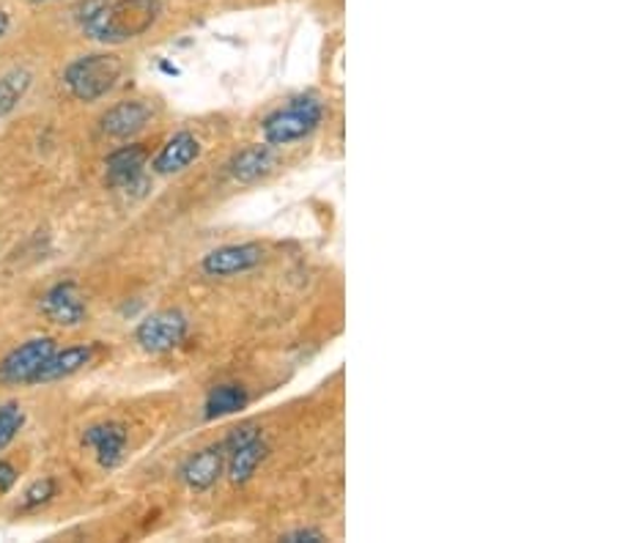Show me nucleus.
<instances>
[{
	"instance_id": "obj_16",
	"label": "nucleus",
	"mask_w": 617,
	"mask_h": 543,
	"mask_svg": "<svg viewBox=\"0 0 617 543\" xmlns=\"http://www.w3.org/2000/svg\"><path fill=\"white\" fill-rule=\"evenodd\" d=\"M247 404H250V390L244 388L242 382L214 384V388L206 393V401H203V418L206 420L225 418V414L242 412Z\"/></svg>"
},
{
	"instance_id": "obj_2",
	"label": "nucleus",
	"mask_w": 617,
	"mask_h": 543,
	"mask_svg": "<svg viewBox=\"0 0 617 543\" xmlns=\"http://www.w3.org/2000/svg\"><path fill=\"white\" fill-rule=\"evenodd\" d=\"M322 121L324 102L318 97H313V93H307V97L291 99L285 108L266 115L264 124H261V135H264V143L281 149V145L311 138L322 127Z\"/></svg>"
},
{
	"instance_id": "obj_4",
	"label": "nucleus",
	"mask_w": 617,
	"mask_h": 543,
	"mask_svg": "<svg viewBox=\"0 0 617 543\" xmlns=\"http://www.w3.org/2000/svg\"><path fill=\"white\" fill-rule=\"evenodd\" d=\"M190 335V319L182 311H156L135 330V341L151 354H165L182 346Z\"/></svg>"
},
{
	"instance_id": "obj_20",
	"label": "nucleus",
	"mask_w": 617,
	"mask_h": 543,
	"mask_svg": "<svg viewBox=\"0 0 617 543\" xmlns=\"http://www.w3.org/2000/svg\"><path fill=\"white\" fill-rule=\"evenodd\" d=\"M17 475H20V472L14 470V464L6 459H0V494L11 492V486L17 483Z\"/></svg>"
},
{
	"instance_id": "obj_3",
	"label": "nucleus",
	"mask_w": 617,
	"mask_h": 543,
	"mask_svg": "<svg viewBox=\"0 0 617 543\" xmlns=\"http://www.w3.org/2000/svg\"><path fill=\"white\" fill-rule=\"evenodd\" d=\"M121 58L110 56V52H91V56H80L72 61L63 72V86L72 93L78 102H97V99L108 97L121 80Z\"/></svg>"
},
{
	"instance_id": "obj_5",
	"label": "nucleus",
	"mask_w": 617,
	"mask_h": 543,
	"mask_svg": "<svg viewBox=\"0 0 617 543\" xmlns=\"http://www.w3.org/2000/svg\"><path fill=\"white\" fill-rule=\"evenodd\" d=\"M149 157L151 149L145 143L119 145L104 160V184L110 190H143L149 184V179H145V162H149Z\"/></svg>"
},
{
	"instance_id": "obj_8",
	"label": "nucleus",
	"mask_w": 617,
	"mask_h": 543,
	"mask_svg": "<svg viewBox=\"0 0 617 543\" xmlns=\"http://www.w3.org/2000/svg\"><path fill=\"white\" fill-rule=\"evenodd\" d=\"M39 308H42L44 319H48L50 324L67 326V330L80 326L85 316H89V308H85V300L74 280H61V283L50 285V289L44 291Z\"/></svg>"
},
{
	"instance_id": "obj_9",
	"label": "nucleus",
	"mask_w": 617,
	"mask_h": 543,
	"mask_svg": "<svg viewBox=\"0 0 617 543\" xmlns=\"http://www.w3.org/2000/svg\"><path fill=\"white\" fill-rule=\"evenodd\" d=\"M264 255V248L255 242L225 244V248H218L209 255H203L201 267L209 278H231V274H244L261 267Z\"/></svg>"
},
{
	"instance_id": "obj_15",
	"label": "nucleus",
	"mask_w": 617,
	"mask_h": 543,
	"mask_svg": "<svg viewBox=\"0 0 617 543\" xmlns=\"http://www.w3.org/2000/svg\"><path fill=\"white\" fill-rule=\"evenodd\" d=\"M266 455H270V442L264 440V434L255 436V440H247L244 445H239L236 451L229 453V477L234 486H242V483H247L250 477L255 475V470H259L261 464L266 461Z\"/></svg>"
},
{
	"instance_id": "obj_13",
	"label": "nucleus",
	"mask_w": 617,
	"mask_h": 543,
	"mask_svg": "<svg viewBox=\"0 0 617 543\" xmlns=\"http://www.w3.org/2000/svg\"><path fill=\"white\" fill-rule=\"evenodd\" d=\"M198 157H201V140L184 130L176 132L171 140H165V145L151 160V168L160 177H173V173H182L184 168H190Z\"/></svg>"
},
{
	"instance_id": "obj_10",
	"label": "nucleus",
	"mask_w": 617,
	"mask_h": 543,
	"mask_svg": "<svg viewBox=\"0 0 617 543\" xmlns=\"http://www.w3.org/2000/svg\"><path fill=\"white\" fill-rule=\"evenodd\" d=\"M97 358V343H74V346H67L63 352H52L48 360L39 365V371L33 373L31 382L28 384H50V382H61V379L74 376V373L83 371L85 365H91Z\"/></svg>"
},
{
	"instance_id": "obj_14",
	"label": "nucleus",
	"mask_w": 617,
	"mask_h": 543,
	"mask_svg": "<svg viewBox=\"0 0 617 543\" xmlns=\"http://www.w3.org/2000/svg\"><path fill=\"white\" fill-rule=\"evenodd\" d=\"M277 168V149L270 143H255L242 149L231 160V177L239 184H255V181L266 179Z\"/></svg>"
},
{
	"instance_id": "obj_22",
	"label": "nucleus",
	"mask_w": 617,
	"mask_h": 543,
	"mask_svg": "<svg viewBox=\"0 0 617 543\" xmlns=\"http://www.w3.org/2000/svg\"><path fill=\"white\" fill-rule=\"evenodd\" d=\"M9 28H11V17L6 14L3 9H0V39H3L6 33H9Z\"/></svg>"
},
{
	"instance_id": "obj_21",
	"label": "nucleus",
	"mask_w": 617,
	"mask_h": 543,
	"mask_svg": "<svg viewBox=\"0 0 617 543\" xmlns=\"http://www.w3.org/2000/svg\"><path fill=\"white\" fill-rule=\"evenodd\" d=\"M283 539L285 541H307V543H313V541H324V533H322V530H316V527H300V530H291V533H285Z\"/></svg>"
},
{
	"instance_id": "obj_17",
	"label": "nucleus",
	"mask_w": 617,
	"mask_h": 543,
	"mask_svg": "<svg viewBox=\"0 0 617 543\" xmlns=\"http://www.w3.org/2000/svg\"><path fill=\"white\" fill-rule=\"evenodd\" d=\"M28 89H31V74L22 72V69L0 74V119L9 115L20 104V99L26 97Z\"/></svg>"
},
{
	"instance_id": "obj_7",
	"label": "nucleus",
	"mask_w": 617,
	"mask_h": 543,
	"mask_svg": "<svg viewBox=\"0 0 617 543\" xmlns=\"http://www.w3.org/2000/svg\"><path fill=\"white\" fill-rule=\"evenodd\" d=\"M130 445V429L121 420H99L83 431V448L94 453L102 470H115Z\"/></svg>"
},
{
	"instance_id": "obj_23",
	"label": "nucleus",
	"mask_w": 617,
	"mask_h": 543,
	"mask_svg": "<svg viewBox=\"0 0 617 543\" xmlns=\"http://www.w3.org/2000/svg\"><path fill=\"white\" fill-rule=\"evenodd\" d=\"M28 3H50V0H28Z\"/></svg>"
},
{
	"instance_id": "obj_1",
	"label": "nucleus",
	"mask_w": 617,
	"mask_h": 543,
	"mask_svg": "<svg viewBox=\"0 0 617 543\" xmlns=\"http://www.w3.org/2000/svg\"><path fill=\"white\" fill-rule=\"evenodd\" d=\"M162 14V0H108L94 20H89L83 33L102 44H124L143 37L154 28Z\"/></svg>"
},
{
	"instance_id": "obj_12",
	"label": "nucleus",
	"mask_w": 617,
	"mask_h": 543,
	"mask_svg": "<svg viewBox=\"0 0 617 543\" xmlns=\"http://www.w3.org/2000/svg\"><path fill=\"white\" fill-rule=\"evenodd\" d=\"M149 121L151 108L143 99H124V102L113 104V108L99 119V127H102V132L108 138L130 140L132 135H138Z\"/></svg>"
},
{
	"instance_id": "obj_18",
	"label": "nucleus",
	"mask_w": 617,
	"mask_h": 543,
	"mask_svg": "<svg viewBox=\"0 0 617 543\" xmlns=\"http://www.w3.org/2000/svg\"><path fill=\"white\" fill-rule=\"evenodd\" d=\"M22 425H26V409H22L17 401H9V404H0V451L14 442V436L20 434Z\"/></svg>"
},
{
	"instance_id": "obj_6",
	"label": "nucleus",
	"mask_w": 617,
	"mask_h": 543,
	"mask_svg": "<svg viewBox=\"0 0 617 543\" xmlns=\"http://www.w3.org/2000/svg\"><path fill=\"white\" fill-rule=\"evenodd\" d=\"M55 352V341L52 338H31V341L20 343L11 349L3 360H0V384L14 388V384H28L33 373L39 371L44 360Z\"/></svg>"
},
{
	"instance_id": "obj_19",
	"label": "nucleus",
	"mask_w": 617,
	"mask_h": 543,
	"mask_svg": "<svg viewBox=\"0 0 617 543\" xmlns=\"http://www.w3.org/2000/svg\"><path fill=\"white\" fill-rule=\"evenodd\" d=\"M55 492H58L55 477H42V481H37V483H33V486L26 492V497H22L20 511H37V507L48 505V502H50L52 497H55Z\"/></svg>"
},
{
	"instance_id": "obj_11",
	"label": "nucleus",
	"mask_w": 617,
	"mask_h": 543,
	"mask_svg": "<svg viewBox=\"0 0 617 543\" xmlns=\"http://www.w3.org/2000/svg\"><path fill=\"white\" fill-rule=\"evenodd\" d=\"M225 461H229V451H225L223 440H220L214 445L203 448V451L192 453L182 464V470H179V477L188 483L192 492H206L220 481Z\"/></svg>"
}]
</instances>
